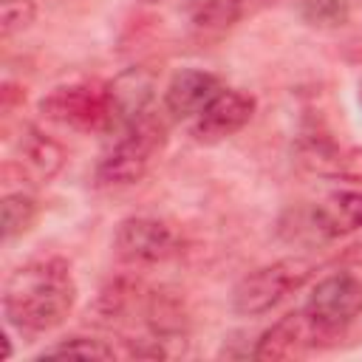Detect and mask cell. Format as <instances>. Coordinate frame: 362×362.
<instances>
[{"mask_svg":"<svg viewBox=\"0 0 362 362\" xmlns=\"http://www.w3.org/2000/svg\"><path fill=\"white\" fill-rule=\"evenodd\" d=\"M17 161L23 167V173L31 178V181H51L62 164H65V150L48 139L42 130L37 127H25L20 141H17Z\"/></svg>","mask_w":362,"mask_h":362,"instance_id":"7c38bea8","label":"cell"},{"mask_svg":"<svg viewBox=\"0 0 362 362\" xmlns=\"http://www.w3.org/2000/svg\"><path fill=\"white\" fill-rule=\"evenodd\" d=\"M74 303L76 280L62 257L28 260L3 283V314L20 331L45 334L62 325Z\"/></svg>","mask_w":362,"mask_h":362,"instance_id":"6da1fadb","label":"cell"},{"mask_svg":"<svg viewBox=\"0 0 362 362\" xmlns=\"http://www.w3.org/2000/svg\"><path fill=\"white\" fill-rule=\"evenodd\" d=\"M300 14L308 25L317 28H339L348 23L351 17V6L348 0H303Z\"/></svg>","mask_w":362,"mask_h":362,"instance_id":"e0dca14e","label":"cell"},{"mask_svg":"<svg viewBox=\"0 0 362 362\" xmlns=\"http://www.w3.org/2000/svg\"><path fill=\"white\" fill-rule=\"evenodd\" d=\"M153 96H156V79L144 68H130L119 79L110 82V99H113V122L110 124H130L147 113H153Z\"/></svg>","mask_w":362,"mask_h":362,"instance_id":"8fae6325","label":"cell"},{"mask_svg":"<svg viewBox=\"0 0 362 362\" xmlns=\"http://www.w3.org/2000/svg\"><path fill=\"white\" fill-rule=\"evenodd\" d=\"M314 229L325 238H342L356 229H362V192L356 189H339L328 195L322 204L311 212Z\"/></svg>","mask_w":362,"mask_h":362,"instance_id":"4fadbf2b","label":"cell"},{"mask_svg":"<svg viewBox=\"0 0 362 362\" xmlns=\"http://www.w3.org/2000/svg\"><path fill=\"white\" fill-rule=\"evenodd\" d=\"M221 90L223 88L215 74L201 68H181L164 88V110L175 119H195Z\"/></svg>","mask_w":362,"mask_h":362,"instance_id":"9c48e42d","label":"cell"},{"mask_svg":"<svg viewBox=\"0 0 362 362\" xmlns=\"http://www.w3.org/2000/svg\"><path fill=\"white\" fill-rule=\"evenodd\" d=\"M255 96L238 88H223L195 119H192V136L201 144H218L238 130H243L255 116Z\"/></svg>","mask_w":362,"mask_h":362,"instance_id":"ba28073f","label":"cell"},{"mask_svg":"<svg viewBox=\"0 0 362 362\" xmlns=\"http://www.w3.org/2000/svg\"><path fill=\"white\" fill-rule=\"evenodd\" d=\"M359 311L362 283L348 272H334L322 277L303 305V314L314 334V345H331L334 339H339Z\"/></svg>","mask_w":362,"mask_h":362,"instance_id":"277c9868","label":"cell"},{"mask_svg":"<svg viewBox=\"0 0 362 362\" xmlns=\"http://www.w3.org/2000/svg\"><path fill=\"white\" fill-rule=\"evenodd\" d=\"M314 274V263L308 257H280L274 263L257 266L243 274L232 288V308L240 317H260L280 305L286 297L300 291Z\"/></svg>","mask_w":362,"mask_h":362,"instance_id":"3957f363","label":"cell"},{"mask_svg":"<svg viewBox=\"0 0 362 362\" xmlns=\"http://www.w3.org/2000/svg\"><path fill=\"white\" fill-rule=\"evenodd\" d=\"M141 3H167V0H141Z\"/></svg>","mask_w":362,"mask_h":362,"instance_id":"d6986e66","label":"cell"},{"mask_svg":"<svg viewBox=\"0 0 362 362\" xmlns=\"http://www.w3.org/2000/svg\"><path fill=\"white\" fill-rule=\"evenodd\" d=\"M40 113L59 124L71 127L79 133L102 130L113 122V99H110V82H71V85H57L48 90L40 102Z\"/></svg>","mask_w":362,"mask_h":362,"instance_id":"5b68a950","label":"cell"},{"mask_svg":"<svg viewBox=\"0 0 362 362\" xmlns=\"http://www.w3.org/2000/svg\"><path fill=\"white\" fill-rule=\"evenodd\" d=\"M294 153L297 164L314 175L337 181H362V147L342 144L322 133H311L297 141Z\"/></svg>","mask_w":362,"mask_h":362,"instance_id":"52a82bcc","label":"cell"},{"mask_svg":"<svg viewBox=\"0 0 362 362\" xmlns=\"http://www.w3.org/2000/svg\"><path fill=\"white\" fill-rule=\"evenodd\" d=\"M37 359H116V348L96 337H68L40 351Z\"/></svg>","mask_w":362,"mask_h":362,"instance_id":"9a60e30c","label":"cell"},{"mask_svg":"<svg viewBox=\"0 0 362 362\" xmlns=\"http://www.w3.org/2000/svg\"><path fill=\"white\" fill-rule=\"evenodd\" d=\"M0 14H3L0 31H3V37H11L17 31H25L34 23L37 3L34 0H3L0 3Z\"/></svg>","mask_w":362,"mask_h":362,"instance_id":"ac0fdd59","label":"cell"},{"mask_svg":"<svg viewBox=\"0 0 362 362\" xmlns=\"http://www.w3.org/2000/svg\"><path fill=\"white\" fill-rule=\"evenodd\" d=\"M243 0H187V17L201 34H223L240 20Z\"/></svg>","mask_w":362,"mask_h":362,"instance_id":"5bb4252c","label":"cell"},{"mask_svg":"<svg viewBox=\"0 0 362 362\" xmlns=\"http://www.w3.org/2000/svg\"><path fill=\"white\" fill-rule=\"evenodd\" d=\"M178 252V235L158 218H124L113 235V255L127 266L164 263Z\"/></svg>","mask_w":362,"mask_h":362,"instance_id":"8992f818","label":"cell"},{"mask_svg":"<svg viewBox=\"0 0 362 362\" xmlns=\"http://www.w3.org/2000/svg\"><path fill=\"white\" fill-rule=\"evenodd\" d=\"M359 102H362V90H359Z\"/></svg>","mask_w":362,"mask_h":362,"instance_id":"ffe728a7","label":"cell"},{"mask_svg":"<svg viewBox=\"0 0 362 362\" xmlns=\"http://www.w3.org/2000/svg\"><path fill=\"white\" fill-rule=\"evenodd\" d=\"M317 348L314 345V334L308 328V320L303 314V308L288 311L286 317H280L272 328H266L255 345V359L260 362H277V359H294L303 356L305 351Z\"/></svg>","mask_w":362,"mask_h":362,"instance_id":"30bf717a","label":"cell"},{"mask_svg":"<svg viewBox=\"0 0 362 362\" xmlns=\"http://www.w3.org/2000/svg\"><path fill=\"white\" fill-rule=\"evenodd\" d=\"M164 144V124L147 113L124 127H119V139L107 147L96 167L99 187H127L147 175L150 164L161 153Z\"/></svg>","mask_w":362,"mask_h":362,"instance_id":"7a4b0ae2","label":"cell"},{"mask_svg":"<svg viewBox=\"0 0 362 362\" xmlns=\"http://www.w3.org/2000/svg\"><path fill=\"white\" fill-rule=\"evenodd\" d=\"M0 212H3V238L11 240V238L25 235L34 226L37 201L28 192H6L3 204H0Z\"/></svg>","mask_w":362,"mask_h":362,"instance_id":"2e32d148","label":"cell"}]
</instances>
